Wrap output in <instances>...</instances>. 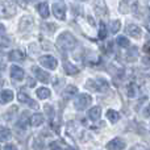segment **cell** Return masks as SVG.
I'll return each mask as SVG.
<instances>
[{"instance_id": "6da1fadb", "label": "cell", "mask_w": 150, "mask_h": 150, "mask_svg": "<svg viewBox=\"0 0 150 150\" xmlns=\"http://www.w3.org/2000/svg\"><path fill=\"white\" fill-rule=\"evenodd\" d=\"M76 44H78L76 38H75L70 32H63V33H61L57 40V46L59 47L61 50H71L76 46Z\"/></svg>"}, {"instance_id": "7a4b0ae2", "label": "cell", "mask_w": 150, "mask_h": 150, "mask_svg": "<svg viewBox=\"0 0 150 150\" xmlns=\"http://www.w3.org/2000/svg\"><path fill=\"white\" fill-rule=\"evenodd\" d=\"M91 98L88 93H80L76 99L74 100V107L78 109V111H84V109L88 108V105L91 104Z\"/></svg>"}, {"instance_id": "3957f363", "label": "cell", "mask_w": 150, "mask_h": 150, "mask_svg": "<svg viewBox=\"0 0 150 150\" xmlns=\"http://www.w3.org/2000/svg\"><path fill=\"white\" fill-rule=\"evenodd\" d=\"M86 87L91 88L93 91H105L108 90V82L103 78H99V79H90L86 83Z\"/></svg>"}, {"instance_id": "277c9868", "label": "cell", "mask_w": 150, "mask_h": 150, "mask_svg": "<svg viewBox=\"0 0 150 150\" xmlns=\"http://www.w3.org/2000/svg\"><path fill=\"white\" fill-rule=\"evenodd\" d=\"M15 13H16V7L12 3L0 1V17L8 18V17H12Z\"/></svg>"}, {"instance_id": "5b68a950", "label": "cell", "mask_w": 150, "mask_h": 150, "mask_svg": "<svg viewBox=\"0 0 150 150\" xmlns=\"http://www.w3.org/2000/svg\"><path fill=\"white\" fill-rule=\"evenodd\" d=\"M40 63H41L44 67L49 69V70H55L58 66L57 58L53 57V55H42V57L40 58Z\"/></svg>"}, {"instance_id": "8992f818", "label": "cell", "mask_w": 150, "mask_h": 150, "mask_svg": "<svg viewBox=\"0 0 150 150\" xmlns=\"http://www.w3.org/2000/svg\"><path fill=\"white\" fill-rule=\"evenodd\" d=\"M53 13L58 20H65L66 18V5L62 3H54L53 4Z\"/></svg>"}, {"instance_id": "52a82bcc", "label": "cell", "mask_w": 150, "mask_h": 150, "mask_svg": "<svg viewBox=\"0 0 150 150\" xmlns=\"http://www.w3.org/2000/svg\"><path fill=\"white\" fill-rule=\"evenodd\" d=\"M32 70H33L34 75L37 76V79H38L40 82H42V83H49V82H50V79H52V76H50V74H49V73L44 71L42 69L37 67V66H33V67H32Z\"/></svg>"}, {"instance_id": "ba28073f", "label": "cell", "mask_w": 150, "mask_h": 150, "mask_svg": "<svg viewBox=\"0 0 150 150\" xmlns=\"http://www.w3.org/2000/svg\"><path fill=\"white\" fill-rule=\"evenodd\" d=\"M125 149V141L122 138H113L107 144V150H122Z\"/></svg>"}, {"instance_id": "9c48e42d", "label": "cell", "mask_w": 150, "mask_h": 150, "mask_svg": "<svg viewBox=\"0 0 150 150\" xmlns=\"http://www.w3.org/2000/svg\"><path fill=\"white\" fill-rule=\"evenodd\" d=\"M93 9H95L98 16H105L107 15L105 0H95L93 1Z\"/></svg>"}, {"instance_id": "30bf717a", "label": "cell", "mask_w": 150, "mask_h": 150, "mask_svg": "<svg viewBox=\"0 0 150 150\" xmlns=\"http://www.w3.org/2000/svg\"><path fill=\"white\" fill-rule=\"evenodd\" d=\"M24 76H25V73H24V70L20 66L15 65L11 67V78H12L13 80H23Z\"/></svg>"}, {"instance_id": "8fae6325", "label": "cell", "mask_w": 150, "mask_h": 150, "mask_svg": "<svg viewBox=\"0 0 150 150\" xmlns=\"http://www.w3.org/2000/svg\"><path fill=\"white\" fill-rule=\"evenodd\" d=\"M125 30H127V34H129V36H132V37H136V38H140L141 34H142L140 26H137L136 24H129Z\"/></svg>"}, {"instance_id": "7c38bea8", "label": "cell", "mask_w": 150, "mask_h": 150, "mask_svg": "<svg viewBox=\"0 0 150 150\" xmlns=\"http://www.w3.org/2000/svg\"><path fill=\"white\" fill-rule=\"evenodd\" d=\"M17 99L21 101V103H29L32 107H37V104H36V103H33V101H32V99L29 98V95L25 92V88H21V90L18 91V93H17Z\"/></svg>"}, {"instance_id": "4fadbf2b", "label": "cell", "mask_w": 150, "mask_h": 150, "mask_svg": "<svg viewBox=\"0 0 150 150\" xmlns=\"http://www.w3.org/2000/svg\"><path fill=\"white\" fill-rule=\"evenodd\" d=\"M11 100H13V92L12 90H3L0 92V104H7Z\"/></svg>"}, {"instance_id": "5bb4252c", "label": "cell", "mask_w": 150, "mask_h": 150, "mask_svg": "<svg viewBox=\"0 0 150 150\" xmlns=\"http://www.w3.org/2000/svg\"><path fill=\"white\" fill-rule=\"evenodd\" d=\"M101 115V108L100 107H92V108L88 111V117H90L91 121H98L100 119Z\"/></svg>"}, {"instance_id": "9a60e30c", "label": "cell", "mask_w": 150, "mask_h": 150, "mask_svg": "<svg viewBox=\"0 0 150 150\" xmlns=\"http://www.w3.org/2000/svg\"><path fill=\"white\" fill-rule=\"evenodd\" d=\"M76 92H78V90H76V87H75V86H67V87H66V90H63V92H62V98L67 100V99L73 98Z\"/></svg>"}, {"instance_id": "2e32d148", "label": "cell", "mask_w": 150, "mask_h": 150, "mask_svg": "<svg viewBox=\"0 0 150 150\" xmlns=\"http://www.w3.org/2000/svg\"><path fill=\"white\" fill-rule=\"evenodd\" d=\"M8 58L13 62H21L24 61V54L20 52V50H12V52L8 54Z\"/></svg>"}, {"instance_id": "e0dca14e", "label": "cell", "mask_w": 150, "mask_h": 150, "mask_svg": "<svg viewBox=\"0 0 150 150\" xmlns=\"http://www.w3.org/2000/svg\"><path fill=\"white\" fill-rule=\"evenodd\" d=\"M44 115L42 113H34L33 116L30 117V124L33 125V127H40V125H42V122H44Z\"/></svg>"}, {"instance_id": "ac0fdd59", "label": "cell", "mask_w": 150, "mask_h": 150, "mask_svg": "<svg viewBox=\"0 0 150 150\" xmlns=\"http://www.w3.org/2000/svg\"><path fill=\"white\" fill-rule=\"evenodd\" d=\"M11 138V130L7 127L0 125V142H5Z\"/></svg>"}, {"instance_id": "d6986e66", "label": "cell", "mask_w": 150, "mask_h": 150, "mask_svg": "<svg viewBox=\"0 0 150 150\" xmlns=\"http://www.w3.org/2000/svg\"><path fill=\"white\" fill-rule=\"evenodd\" d=\"M63 67H65L66 74L74 75V74H78V73H79V69H78L76 66H74L73 63L67 62V61H65V62H63Z\"/></svg>"}, {"instance_id": "ffe728a7", "label": "cell", "mask_w": 150, "mask_h": 150, "mask_svg": "<svg viewBox=\"0 0 150 150\" xmlns=\"http://www.w3.org/2000/svg\"><path fill=\"white\" fill-rule=\"evenodd\" d=\"M37 11L41 15V17H44V18L49 17V5L46 3H41V4L37 5Z\"/></svg>"}, {"instance_id": "44dd1931", "label": "cell", "mask_w": 150, "mask_h": 150, "mask_svg": "<svg viewBox=\"0 0 150 150\" xmlns=\"http://www.w3.org/2000/svg\"><path fill=\"white\" fill-rule=\"evenodd\" d=\"M107 119L109 120L111 122H117L120 120V115L117 111H113V109H109V111H107Z\"/></svg>"}, {"instance_id": "7402d4cb", "label": "cell", "mask_w": 150, "mask_h": 150, "mask_svg": "<svg viewBox=\"0 0 150 150\" xmlns=\"http://www.w3.org/2000/svg\"><path fill=\"white\" fill-rule=\"evenodd\" d=\"M36 93H37V96H38L40 99H47L50 96V90L49 88H46V87H40L38 90L36 91Z\"/></svg>"}, {"instance_id": "603a6c76", "label": "cell", "mask_w": 150, "mask_h": 150, "mask_svg": "<svg viewBox=\"0 0 150 150\" xmlns=\"http://www.w3.org/2000/svg\"><path fill=\"white\" fill-rule=\"evenodd\" d=\"M120 28H121V23H120L119 20H113L111 24H109V30H111V33H117V32L120 30Z\"/></svg>"}, {"instance_id": "cb8c5ba5", "label": "cell", "mask_w": 150, "mask_h": 150, "mask_svg": "<svg viewBox=\"0 0 150 150\" xmlns=\"http://www.w3.org/2000/svg\"><path fill=\"white\" fill-rule=\"evenodd\" d=\"M117 45L119 46H121V47H129V45H130V42H129V40L127 38V37H117Z\"/></svg>"}, {"instance_id": "d4e9b609", "label": "cell", "mask_w": 150, "mask_h": 150, "mask_svg": "<svg viewBox=\"0 0 150 150\" xmlns=\"http://www.w3.org/2000/svg\"><path fill=\"white\" fill-rule=\"evenodd\" d=\"M127 92H128V96H129V98H134V96L137 95V86L133 84V83H132V84H129V86H128V91H127Z\"/></svg>"}, {"instance_id": "484cf974", "label": "cell", "mask_w": 150, "mask_h": 150, "mask_svg": "<svg viewBox=\"0 0 150 150\" xmlns=\"http://www.w3.org/2000/svg\"><path fill=\"white\" fill-rule=\"evenodd\" d=\"M33 149L34 150H42V149H44V142H42L41 138H34Z\"/></svg>"}, {"instance_id": "4316f807", "label": "cell", "mask_w": 150, "mask_h": 150, "mask_svg": "<svg viewBox=\"0 0 150 150\" xmlns=\"http://www.w3.org/2000/svg\"><path fill=\"white\" fill-rule=\"evenodd\" d=\"M107 37V28L103 23L100 24V30H99V38L100 40H104Z\"/></svg>"}, {"instance_id": "83f0119b", "label": "cell", "mask_w": 150, "mask_h": 150, "mask_svg": "<svg viewBox=\"0 0 150 150\" xmlns=\"http://www.w3.org/2000/svg\"><path fill=\"white\" fill-rule=\"evenodd\" d=\"M45 109H46L47 116H50V119H53V115H54V109H53V107L49 105V104H46V105H45Z\"/></svg>"}, {"instance_id": "f1b7e54d", "label": "cell", "mask_w": 150, "mask_h": 150, "mask_svg": "<svg viewBox=\"0 0 150 150\" xmlns=\"http://www.w3.org/2000/svg\"><path fill=\"white\" fill-rule=\"evenodd\" d=\"M50 150H65V149H63L58 142H53L52 145H50Z\"/></svg>"}, {"instance_id": "f546056e", "label": "cell", "mask_w": 150, "mask_h": 150, "mask_svg": "<svg viewBox=\"0 0 150 150\" xmlns=\"http://www.w3.org/2000/svg\"><path fill=\"white\" fill-rule=\"evenodd\" d=\"M4 150H17L15 145H12V144H7V145L4 146Z\"/></svg>"}, {"instance_id": "4dcf8cb0", "label": "cell", "mask_w": 150, "mask_h": 150, "mask_svg": "<svg viewBox=\"0 0 150 150\" xmlns=\"http://www.w3.org/2000/svg\"><path fill=\"white\" fill-rule=\"evenodd\" d=\"M144 116H145V117H150V104L146 107L145 109H144Z\"/></svg>"}, {"instance_id": "1f68e13d", "label": "cell", "mask_w": 150, "mask_h": 150, "mask_svg": "<svg viewBox=\"0 0 150 150\" xmlns=\"http://www.w3.org/2000/svg\"><path fill=\"white\" fill-rule=\"evenodd\" d=\"M144 50H145L146 53H148V54L150 55V42H148V44L145 45V47H144Z\"/></svg>"}, {"instance_id": "d6a6232c", "label": "cell", "mask_w": 150, "mask_h": 150, "mask_svg": "<svg viewBox=\"0 0 150 150\" xmlns=\"http://www.w3.org/2000/svg\"><path fill=\"white\" fill-rule=\"evenodd\" d=\"M4 67H5V63L3 62L1 59H0V70H3V69H4Z\"/></svg>"}, {"instance_id": "836d02e7", "label": "cell", "mask_w": 150, "mask_h": 150, "mask_svg": "<svg viewBox=\"0 0 150 150\" xmlns=\"http://www.w3.org/2000/svg\"><path fill=\"white\" fill-rule=\"evenodd\" d=\"M76 1H86V0H76Z\"/></svg>"}]
</instances>
